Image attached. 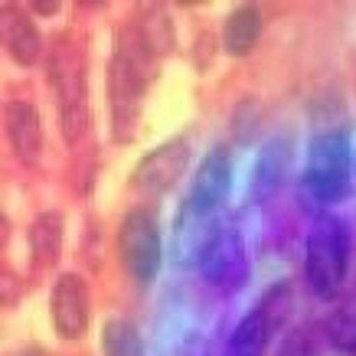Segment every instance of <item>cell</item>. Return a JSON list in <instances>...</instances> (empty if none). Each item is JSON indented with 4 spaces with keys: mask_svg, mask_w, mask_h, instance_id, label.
Instances as JSON below:
<instances>
[{
    "mask_svg": "<svg viewBox=\"0 0 356 356\" xmlns=\"http://www.w3.org/2000/svg\"><path fill=\"white\" fill-rule=\"evenodd\" d=\"M229 186H232V161L226 147H213L203 157L200 170L193 177V186L184 200L180 219H177V248L180 261L200 259L203 245L216 232V213L226 206Z\"/></svg>",
    "mask_w": 356,
    "mask_h": 356,
    "instance_id": "obj_1",
    "label": "cell"
},
{
    "mask_svg": "<svg viewBox=\"0 0 356 356\" xmlns=\"http://www.w3.org/2000/svg\"><path fill=\"white\" fill-rule=\"evenodd\" d=\"M353 147H350V131L330 128L317 134L307 147V163H304L301 184H298V200L301 209L321 216L330 213V206L343 203L353 190Z\"/></svg>",
    "mask_w": 356,
    "mask_h": 356,
    "instance_id": "obj_2",
    "label": "cell"
},
{
    "mask_svg": "<svg viewBox=\"0 0 356 356\" xmlns=\"http://www.w3.org/2000/svg\"><path fill=\"white\" fill-rule=\"evenodd\" d=\"M46 79L56 95L59 131L69 147H76L88 131V86H86V53L76 33H59L46 53Z\"/></svg>",
    "mask_w": 356,
    "mask_h": 356,
    "instance_id": "obj_3",
    "label": "cell"
},
{
    "mask_svg": "<svg viewBox=\"0 0 356 356\" xmlns=\"http://www.w3.org/2000/svg\"><path fill=\"white\" fill-rule=\"evenodd\" d=\"M350 252H353V232L346 219L334 213L314 216L304 242V271L307 284L321 301H337L343 291L346 271H350Z\"/></svg>",
    "mask_w": 356,
    "mask_h": 356,
    "instance_id": "obj_4",
    "label": "cell"
},
{
    "mask_svg": "<svg viewBox=\"0 0 356 356\" xmlns=\"http://www.w3.org/2000/svg\"><path fill=\"white\" fill-rule=\"evenodd\" d=\"M118 261L128 271L134 284H154L161 275L163 248H161V229L151 209L131 206L118 222Z\"/></svg>",
    "mask_w": 356,
    "mask_h": 356,
    "instance_id": "obj_5",
    "label": "cell"
},
{
    "mask_svg": "<svg viewBox=\"0 0 356 356\" xmlns=\"http://www.w3.org/2000/svg\"><path fill=\"white\" fill-rule=\"evenodd\" d=\"M147 82L131 72L118 56H108V69H105V102H108V124L111 138L118 144H134L140 131V111H144V95H147Z\"/></svg>",
    "mask_w": 356,
    "mask_h": 356,
    "instance_id": "obj_6",
    "label": "cell"
},
{
    "mask_svg": "<svg viewBox=\"0 0 356 356\" xmlns=\"http://www.w3.org/2000/svg\"><path fill=\"white\" fill-rule=\"evenodd\" d=\"M200 278L222 294H236L248 284V252L245 238L236 226H219L196 259Z\"/></svg>",
    "mask_w": 356,
    "mask_h": 356,
    "instance_id": "obj_7",
    "label": "cell"
},
{
    "mask_svg": "<svg viewBox=\"0 0 356 356\" xmlns=\"http://www.w3.org/2000/svg\"><path fill=\"white\" fill-rule=\"evenodd\" d=\"M49 321L59 340L65 343H76L82 340L92 321V291H88V281L76 271H65L53 281V291H49Z\"/></svg>",
    "mask_w": 356,
    "mask_h": 356,
    "instance_id": "obj_8",
    "label": "cell"
},
{
    "mask_svg": "<svg viewBox=\"0 0 356 356\" xmlns=\"http://www.w3.org/2000/svg\"><path fill=\"white\" fill-rule=\"evenodd\" d=\"M186 167H190V140L170 138L140 157L131 173V186L140 196H161L184 177Z\"/></svg>",
    "mask_w": 356,
    "mask_h": 356,
    "instance_id": "obj_9",
    "label": "cell"
},
{
    "mask_svg": "<svg viewBox=\"0 0 356 356\" xmlns=\"http://www.w3.org/2000/svg\"><path fill=\"white\" fill-rule=\"evenodd\" d=\"M291 138H268L255 154V167H252V180H248V196L252 203L265 206L271 196L281 193V186L291 173Z\"/></svg>",
    "mask_w": 356,
    "mask_h": 356,
    "instance_id": "obj_10",
    "label": "cell"
},
{
    "mask_svg": "<svg viewBox=\"0 0 356 356\" xmlns=\"http://www.w3.org/2000/svg\"><path fill=\"white\" fill-rule=\"evenodd\" d=\"M3 49L20 69H36L43 59V33L36 26V17L23 3H3Z\"/></svg>",
    "mask_w": 356,
    "mask_h": 356,
    "instance_id": "obj_11",
    "label": "cell"
},
{
    "mask_svg": "<svg viewBox=\"0 0 356 356\" xmlns=\"http://www.w3.org/2000/svg\"><path fill=\"white\" fill-rule=\"evenodd\" d=\"M3 128H7V140H10L13 157L23 167H40L43 161V118L33 102L17 98L3 111Z\"/></svg>",
    "mask_w": 356,
    "mask_h": 356,
    "instance_id": "obj_12",
    "label": "cell"
},
{
    "mask_svg": "<svg viewBox=\"0 0 356 356\" xmlns=\"http://www.w3.org/2000/svg\"><path fill=\"white\" fill-rule=\"evenodd\" d=\"M63 238H65V219L56 209H46L30 222L26 229V248H30V271L46 275L63 259Z\"/></svg>",
    "mask_w": 356,
    "mask_h": 356,
    "instance_id": "obj_13",
    "label": "cell"
},
{
    "mask_svg": "<svg viewBox=\"0 0 356 356\" xmlns=\"http://www.w3.org/2000/svg\"><path fill=\"white\" fill-rule=\"evenodd\" d=\"M261 30H265V17H261L259 3H238L236 10L222 23V36H219V49L232 59H245L259 49Z\"/></svg>",
    "mask_w": 356,
    "mask_h": 356,
    "instance_id": "obj_14",
    "label": "cell"
},
{
    "mask_svg": "<svg viewBox=\"0 0 356 356\" xmlns=\"http://www.w3.org/2000/svg\"><path fill=\"white\" fill-rule=\"evenodd\" d=\"M131 20L138 23V30L147 36V43L154 46V53L161 56V59L167 53H173V49H177V26H173V20L167 17V10H163V7H157V3L138 7Z\"/></svg>",
    "mask_w": 356,
    "mask_h": 356,
    "instance_id": "obj_15",
    "label": "cell"
},
{
    "mask_svg": "<svg viewBox=\"0 0 356 356\" xmlns=\"http://www.w3.org/2000/svg\"><path fill=\"white\" fill-rule=\"evenodd\" d=\"M268 324L261 311L255 307L252 314H245L242 321L236 324L232 337L226 343V356H265V346H268Z\"/></svg>",
    "mask_w": 356,
    "mask_h": 356,
    "instance_id": "obj_16",
    "label": "cell"
},
{
    "mask_svg": "<svg viewBox=\"0 0 356 356\" xmlns=\"http://www.w3.org/2000/svg\"><path fill=\"white\" fill-rule=\"evenodd\" d=\"M102 353L105 356H144V340L138 327L124 317H108L102 324Z\"/></svg>",
    "mask_w": 356,
    "mask_h": 356,
    "instance_id": "obj_17",
    "label": "cell"
},
{
    "mask_svg": "<svg viewBox=\"0 0 356 356\" xmlns=\"http://www.w3.org/2000/svg\"><path fill=\"white\" fill-rule=\"evenodd\" d=\"M327 334H330V343H334L337 350L356 353V294L346 298L334 311L330 324H327Z\"/></svg>",
    "mask_w": 356,
    "mask_h": 356,
    "instance_id": "obj_18",
    "label": "cell"
},
{
    "mask_svg": "<svg viewBox=\"0 0 356 356\" xmlns=\"http://www.w3.org/2000/svg\"><path fill=\"white\" fill-rule=\"evenodd\" d=\"M259 311H261V317H265V324H268V334L278 324H284V317H288V284L271 288V291L261 298Z\"/></svg>",
    "mask_w": 356,
    "mask_h": 356,
    "instance_id": "obj_19",
    "label": "cell"
},
{
    "mask_svg": "<svg viewBox=\"0 0 356 356\" xmlns=\"http://www.w3.org/2000/svg\"><path fill=\"white\" fill-rule=\"evenodd\" d=\"M213 53H216L213 33L203 30L200 36H196V43H193V69L196 72H209V65H213Z\"/></svg>",
    "mask_w": 356,
    "mask_h": 356,
    "instance_id": "obj_20",
    "label": "cell"
},
{
    "mask_svg": "<svg viewBox=\"0 0 356 356\" xmlns=\"http://www.w3.org/2000/svg\"><path fill=\"white\" fill-rule=\"evenodd\" d=\"M3 278H0V288H3V307H13V304L20 301V281H17V275H13L10 265H3V271H0Z\"/></svg>",
    "mask_w": 356,
    "mask_h": 356,
    "instance_id": "obj_21",
    "label": "cell"
},
{
    "mask_svg": "<svg viewBox=\"0 0 356 356\" xmlns=\"http://www.w3.org/2000/svg\"><path fill=\"white\" fill-rule=\"evenodd\" d=\"M59 10H63V3H56V0H33L30 3V13L36 17H56Z\"/></svg>",
    "mask_w": 356,
    "mask_h": 356,
    "instance_id": "obj_22",
    "label": "cell"
},
{
    "mask_svg": "<svg viewBox=\"0 0 356 356\" xmlns=\"http://www.w3.org/2000/svg\"><path fill=\"white\" fill-rule=\"evenodd\" d=\"M13 356H46V350H40V346H26V350H20V353Z\"/></svg>",
    "mask_w": 356,
    "mask_h": 356,
    "instance_id": "obj_23",
    "label": "cell"
}]
</instances>
